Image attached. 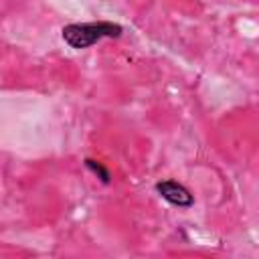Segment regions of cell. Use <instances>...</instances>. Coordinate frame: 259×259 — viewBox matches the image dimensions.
Segmentation results:
<instances>
[{
    "label": "cell",
    "instance_id": "3",
    "mask_svg": "<svg viewBox=\"0 0 259 259\" xmlns=\"http://www.w3.org/2000/svg\"><path fill=\"white\" fill-rule=\"evenodd\" d=\"M85 166H87V168H89V170H91L103 184H109V182H111V174H109V170H107L101 162H95V160L87 158V160H85Z\"/></svg>",
    "mask_w": 259,
    "mask_h": 259
},
{
    "label": "cell",
    "instance_id": "2",
    "mask_svg": "<svg viewBox=\"0 0 259 259\" xmlns=\"http://www.w3.org/2000/svg\"><path fill=\"white\" fill-rule=\"evenodd\" d=\"M156 190H158V194H160L166 202H170V204H174V206L188 208V206L194 204V196L190 194V190H188L184 184L176 182V180H162V182L156 184Z\"/></svg>",
    "mask_w": 259,
    "mask_h": 259
},
{
    "label": "cell",
    "instance_id": "1",
    "mask_svg": "<svg viewBox=\"0 0 259 259\" xmlns=\"http://www.w3.org/2000/svg\"><path fill=\"white\" fill-rule=\"evenodd\" d=\"M63 40L71 47V49H87L91 45H95L101 38H117L123 28L117 22H109V20H97V22H75V24H67L63 26Z\"/></svg>",
    "mask_w": 259,
    "mask_h": 259
}]
</instances>
